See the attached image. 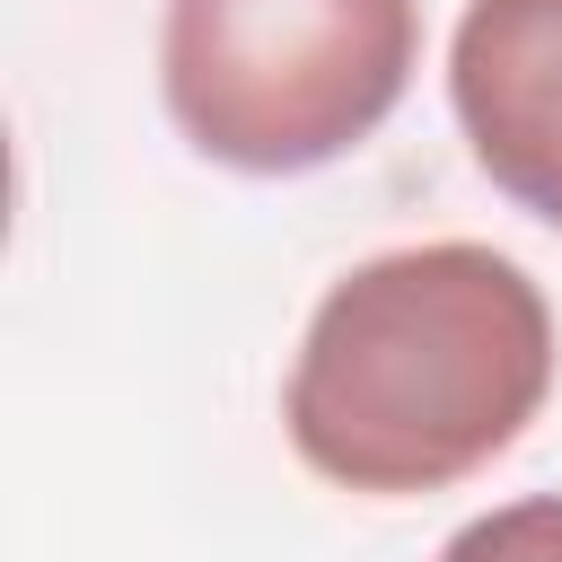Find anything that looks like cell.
Returning a JSON list of instances; mask_svg holds the SVG:
<instances>
[{"mask_svg":"<svg viewBox=\"0 0 562 562\" xmlns=\"http://www.w3.org/2000/svg\"><path fill=\"white\" fill-rule=\"evenodd\" d=\"M448 105L474 167L562 228V0H465L448 35Z\"/></svg>","mask_w":562,"mask_h":562,"instance_id":"cell-3","label":"cell"},{"mask_svg":"<svg viewBox=\"0 0 562 562\" xmlns=\"http://www.w3.org/2000/svg\"><path fill=\"white\" fill-rule=\"evenodd\" d=\"M553 395V307L527 263L474 237L351 263L290 360L281 430L307 474L360 501H422L527 439Z\"/></svg>","mask_w":562,"mask_h":562,"instance_id":"cell-1","label":"cell"},{"mask_svg":"<svg viewBox=\"0 0 562 562\" xmlns=\"http://www.w3.org/2000/svg\"><path fill=\"white\" fill-rule=\"evenodd\" d=\"M439 562H562V492H527V501L465 518L439 544Z\"/></svg>","mask_w":562,"mask_h":562,"instance_id":"cell-4","label":"cell"},{"mask_svg":"<svg viewBox=\"0 0 562 562\" xmlns=\"http://www.w3.org/2000/svg\"><path fill=\"white\" fill-rule=\"evenodd\" d=\"M422 70V0H167L158 88L176 132L237 176L351 158Z\"/></svg>","mask_w":562,"mask_h":562,"instance_id":"cell-2","label":"cell"}]
</instances>
